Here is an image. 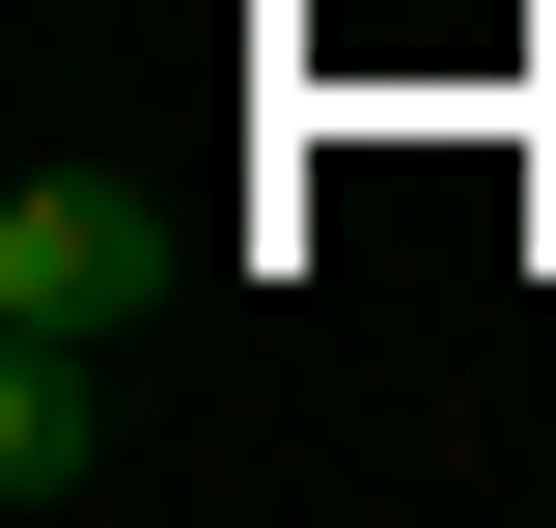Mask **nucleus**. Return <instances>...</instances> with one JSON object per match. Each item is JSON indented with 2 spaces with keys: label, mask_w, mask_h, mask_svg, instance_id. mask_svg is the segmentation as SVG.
Returning a JSON list of instances; mask_svg holds the SVG:
<instances>
[{
  "label": "nucleus",
  "mask_w": 556,
  "mask_h": 528,
  "mask_svg": "<svg viewBox=\"0 0 556 528\" xmlns=\"http://www.w3.org/2000/svg\"><path fill=\"white\" fill-rule=\"evenodd\" d=\"M112 417H84V334H0V501H84Z\"/></svg>",
  "instance_id": "nucleus-2"
},
{
  "label": "nucleus",
  "mask_w": 556,
  "mask_h": 528,
  "mask_svg": "<svg viewBox=\"0 0 556 528\" xmlns=\"http://www.w3.org/2000/svg\"><path fill=\"white\" fill-rule=\"evenodd\" d=\"M167 251H195V223L139 196V167H28V196H0V334H139Z\"/></svg>",
  "instance_id": "nucleus-1"
}]
</instances>
